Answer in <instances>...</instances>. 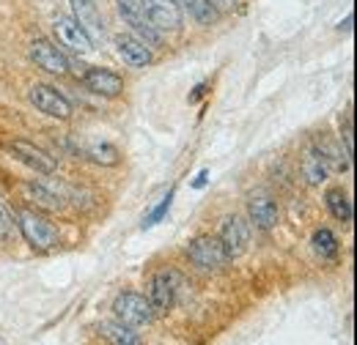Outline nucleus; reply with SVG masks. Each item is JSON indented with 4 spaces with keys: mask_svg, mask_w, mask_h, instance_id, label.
Wrapping results in <instances>:
<instances>
[{
    "mask_svg": "<svg viewBox=\"0 0 357 345\" xmlns=\"http://www.w3.org/2000/svg\"><path fill=\"white\" fill-rule=\"evenodd\" d=\"M14 219H17V230L22 233V239H25L36 252H47V250L58 247L61 236H58L55 225H52L47 216L39 214V211H33V209H20Z\"/></svg>",
    "mask_w": 357,
    "mask_h": 345,
    "instance_id": "f257e3e1",
    "label": "nucleus"
},
{
    "mask_svg": "<svg viewBox=\"0 0 357 345\" xmlns=\"http://www.w3.org/2000/svg\"><path fill=\"white\" fill-rule=\"evenodd\" d=\"M113 315L119 323L130 326V329H140V326H149L154 321V312L149 307V299L140 296V294H132V291H124L116 296L113 302Z\"/></svg>",
    "mask_w": 357,
    "mask_h": 345,
    "instance_id": "f03ea898",
    "label": "nucleus"
},
{
    "mask_svg": "<svg viewBox=\"0 0 357 345\" xmlns=\"http://www.w3.org/2000/svg\"><path fill=\"white\" fill-rule=\"evenodd\" d=\"M187 258L192 260L198 268H204V271H218L231 260L218 236H195L187 244Z\"/></svg>",
    "mask_w": 357,
    "mask_h": 345,
    "instance_id": "7ed1b4c3",
    "label": "nucleus"
},
{
    "mask_svg": "<svg viewBox=\"0 0 357 345\" xmlns=\"http://www.w3.org/2000/svg\"><path fill=\"white\" fill-rule=\"evenodd\" d=\"M140 8L157 33H174L181 28L184 14L178 0H140Z\"/></svg>",
    "mask_w": 357,
    "mask_h": 345,
    "instance_id": "20e7f679",
    "label": "nucleus"
},
{
    "mask_svg": "<svg viewBox=\"0 0 357 345\" xmlns=\"http://www.w3.org/2000/svg\"><path fill=\"white\" fill-rule=\"evenodd\" d=\"M178 282H181L178 274L171 271V268H162V271L154 274V280H151V285H149V307H151L154 318H157V315H168V310L176 302Z\"/></svg>",
    "mask_w": 357,
    "mask_h": 345,
    "instance_id": "39448f33",
    "label": "nucleus"
},
{
    "mask_svg": "<svg viewBox=\"0 0 357 345\" xmlns=\"http://www.w3.org/2000/svg\"><path fill=\"white\" fill-rule=\"evenodd\" d=\"M28 99H31V104H33L39 113H45L50 118L66 121V118L72 115V102H69L58 88L47 86V83H36V86L31 88Z\"/></svg>",
    "mask_w": 357,
    "mask_h": 345,
    "instance_id": "423d86ee",
    "label": "nucleus"
},
{
    "mask_svg": "<svg viewBox=\"0 0 357 345\" xmlns=\"http://www.w3.org/2000/svg\"><path fill=\"white\" fill-rule=\"evenodd\" d=\"M116 8H119L121 19L132 28V33L140 42H146L149 47H160L162 44V33H157L149 25V19H146V14L140 8V0H116Z\"/></svg>",
    "mask_w": 357,
    "mask_h": 345,
    "instance_id": "0eeeda50",
    "label": "nucleus"
},
{
    "mask_svg": "<svg viewBox=\"0 0 357 345\" xmlns=\"http://www.w3.org/2000/svg\"><path fill=\"white\" fill-rule=\"evenodd\" d=\"M28 55H31V61H33L39 69H45L47 74L63 77V74L69 72V58L61 52V47H55L50 39H42V36L33 39L31 47H28Z\"/></svg>",
    "mask_w": 357,
    "mask_h": 345,
    "instance_id": "6e6552de",
    "label": "nucleus"
},
{
    "mask_svg": "<svg viewBox=\"0 0 357 345\" xmlns=\"http://www.w3.org/2000/svg\"><path fill=\"white\" fill-rule=\"evenodd\" d=\"M218 239H220V244L225 247V252H228L231 260L245 255V250H248V244H250V222H245L242 216H236V214L225 216Z\"/></svg>",
    "mask_w": 357,
    "mask_h": 345,
    "instance_id": "1a4fd4ad",
    "label": "nucleus"
},
{
    "mask_svg": "<svg viewBox=\"0 0 357 345\" xmlns=\"http://www.w3.org/2000/svg\"><path fill=\"white\" fill-rule=\"evenodd\" d=\"M8 151H11L22 165H28L31 170L45 172V175L58 170V162L47 154L45 148H39V145H33V143H28V140H8Z\"/></svg>",
    "mask_w": 357,
    "mask_h": 345,
    "instance_id": "9d476101",
    "label": "nucleus"
},
{
    "mask_svg": "<svg viewBox=\"0 0 357 345\" xmlns=\"http://www.w3.org/2000/svg\"><path fill=\"white\" fill-rule=\"evenodd\" d=\"M83 86L89 88L91 93L96 96H105V99H113L124 90V77L110 72V69H102V66H91L83 72Z\"/></svg>",
    "mask_w": 357,
    "mask_h": 345,
    "instance_id": "9b49d317",
    "label": "nucleus"
},
{
    "mask_svg": "<svg viewBox=\"0 0 357 345\" xmlns=\"http://www.w3.org/2000/svg\"><path fill=\"white\" fill-rule=\"evenodd\" d=\"M72 3V17L75 22L89 33V39L93 44L105 39V19H102V11L96 8L93 0H69Z\"/></svg>",
    "mask_w": 357,
    "mask_h": 345,
    "instance_id": "f8f14e48",
    "label": "nucleus"
},
{
    "mask_svg": "<svg viewBox=\"0 0 357 345\" xmlns=\"http://www.w3.org/2000/svg\"><path fill=\"white\" fill-rule=\"evenodd\" d=\"M113 44H116L119 58H121L127 66L143 69V66L151 63V47L146 42H140L135 33H119V36L113 39Z\"/></svg>",
    "mask_w": 357,
    "mask_h": 345,
    "instance_id": "ddd939ff",
    "label": "nucleus"
},
{
    "mask_svg": "<svg viewBox=\"0 0 357 345\" xmlns=\"http://www.w3.org/2000/svg\"><path fill=\"white\" fill-rule=\"evenodd\" d=\"M55 33H58V39L66 44V47H72L75 52H91L93 49V42L89 39V33L75 22V17H69V14H63V17H55Z\"/></svg>",
    "mask_w": 357,
    "mask_h": 345,
    "instance_id": "4468645a",
    "label": "nucleus"
},
{
    "mask_svg": "<svg viewBox=\"0 0 357 345\" xmlns=\"http://www.w3.org/2000/svg\"><path fill=\"white\" fill-rule=\"evenodd\" d=\"M248 214H250V225H256L259 230H272L280 222V211L275 206V200L267 195H256L248 203Z\"/></svg>",
    "mask_w": 357,
    "mask_h": 345,
    "instance_id": "2eb2a0df",
    "label": "nucleus"
},
{
    "mask_svg": "<svg viewBox=\"0 0 357 345\" xmlns=\"http://www.w3.org/2000/svg\"><path fill=\"white\" fill-rule=\"evenodd\" d=\"M300 170L305 175V181L311 184V186H319L324 178H327V162H324V157L316 151V145H308L305 148V154H303V165H300Z\"/></svg>",
    "mask_w": 357,
    "mask_h": 345,
    "instance_id": "dca6fc26",
    "label": "nucleus"
},
{
    "mask_svg": "<svg viewBox=\"0 0 357 345\" xmlns=\"http://www.w3.org/2000/svg\"><path fill=\"white\" fill-rule=\"evenodd\" d=\"M324 203H327V209H330V214L335 216L338 222H352V216H355V209H352V200H349V195L341 189V186H333V189H327L324 192Z\"/></svg>",
    "mask_w": 357,
    "mask_h": 345,
    "instance_id": "f3484780",
    "label": "nucleus"
},
{
    "mask_svg": "<svg viewBox=\"0 0 357 345\" xmlns=\"http://www.w3.org/2000/svg\"><path fill=\"white\" fill-rule=\"evenodd\" d=\"M99 335L110 345H143L132 329L124 326V323H119V321H105V323H99Z\"/></svg>",
    "mask_w": 357,
    "mask_h": 345,
    "instance_id": "a211bd4d",
    "label": "nucleus"
},
{
    "mask_svg": "<svg viewBox=\"0 0 357 345\" xmlns=\"http://www.w3.org/2000/svg\"><path fill=\"white\" fill-rule=\"evenodd\" d=\"M25 189V195L39 206V209H47V211H58L63 203H61V198L58 195H52L50 189H45L42 184H25L22 186Z\"/></svg>",
    "mask_w": 357,
    "mask_h": 345,
    "instance_id": "6ab92c4d",
    "label": "nucleus"
},
{
    "mask_svg": "<svg viewBox=\"0 0 357 345\" xmlns=\"http://www.w3.org/2000/svg\"><path fill=\"white\" fill-rule=\"evenodd\" d=\"M86 157H89L91 162H96V165H102V168H113V165H119V148L116 145H110V143H93L86 148Z\"/></svg>",
    "mask_w": 357,
    "mask_h": 345,
    "instance_id": "aec40b11",
    "label": "nucleus"
},
{
    "mask_svg": "<svg viewBox=\"0 0 357 345\" xmlns=\"http://www.w3.org/2000/svg\"><path fill=\"white\" fill-rule=\"evenodd\" d=\"M311 244L319 258H335V255H338V239H335L333 230H327V227H319V230L313 233Z\"/></svg>",
    "mask_w": 357,
    "mask_h": 345,
    "instance_id": "412c9836",
    "label": "nucleus"
},
{
    "mask_svg": "<svg viewBox=\"0 0 357 345\" xmlns=\"http://www.w3.org/2000/svg\"><path fill=\"white\" fill-rule=\"evenodd\" d=\"M184 6H187V11H190L201 25H212V22L218 19V11H215L206 0H184Z\"/></svg>",
    "mask_w": 357,
    "mask_h": 345,
    "instance_id": "4be33fe9",
    "label": "nucleus"
},
{
    "mask_svg": "<svg viewBox=\"0 0 357 345\" xmlns=\"http://www.w3.org/2000/svg\"><path fill=\"white\" fill-rule=\"evenodd\" d=\"M17 236V219L0 203V241H11Z\"/></svg>",
    "mask_w": 357,
    "mask_h": 345,
    "instance_id": "5701e85b",
    "label": "nucleus"
},
{
    "mask_svg": "<svg viewBox=\"0 0 357 345\" xmlns=\"http://www.w3.org/2000/svg\"><path fill=\"white\" fill-rule=\"evenodd\" d=\"M171 200H174V192H168V195L162 198V203H160V206H157V209L151 211V216H146V222H143V227H151V225H157V222H160L162 216L168 214V209H171Z\"/></svg>",
    "mask_w": 357,
    "mask_h": 345,
    "instance_id": "b1692460",
    "label": "nucleus"
},
{
    "mask_svg": "<svg viewBox=\"0 0 357 345\" xmlns=\"http://www.w3.org/2000/svg\"><path fill=\"white\" fill-rule=\"evenodd\" d=\"M218 14H228V11H234V8H239V3L242 0H206Z\"/></svg>",
    "mask_w": 357,
    "mask_h": 345,
    "instance_id": "393cba45",
    "label": "nucleus"
},
{
    "mask_svg": "<svg viewBox=\"0 0 357 345\" xmlns=\"http://www.w3.org/2000/svg\"><path fill=\"white\" fill-rule=\"evenodd\" d=\"M204 184H206V170H201V172H198V178L192 181V186H204Z\"/></svg>",
    "mask_w": 357,
    "mask_h": 345,
    "instance_id": "a878e982",
    "label": "nucleus"
},
{
    "mask_svg": "<svg viewBox=\"0 0 357 345\" xmlns=\"http://www.w3.org/2000/svg\"><path fill=\"white\" fill-rule=\"evenodd\" d=\"M204 93H206V86H198L195 88V93L190 96V102H195V99H198V96H204Z\"/></svg>",
    "mask_w": 357,
    "mask_h": 345,
    "instance_id": "bb28decb",
    "label": "nucleus"
}]
</instances>
